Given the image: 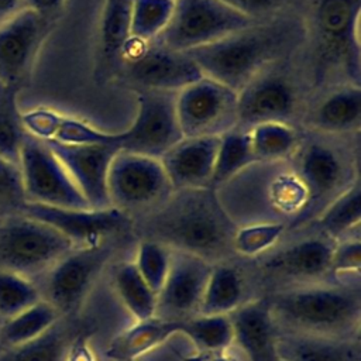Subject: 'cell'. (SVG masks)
Instances as JSON below:
<instances>
[{"instance_id":"6da1fadb","label":"cell","mask_w":361,"mask_h":361,"mask_svg":"<svg viewBox=\"0 0 361 361\" xmlns=\"http://www.w3.org/2000/svg\"><path fill=\"white\" fill-rule=\"evenodd\" d=\"M235 228L213 189L175 190L158 207L133 220L135 240H154L210 264L237 258Z\"/></svg>"},{"instance_id":"7a4b0ae2","label":"cell","mask_w":361,"mask_h":361,"mask_svg":"<svg viewBox=\"0 0 361 361\" xmlns=\"http://www.w3.org/2000/svg\"><path fill=\"white\" fill-rule=\"evenodd\" d=\"M269 310L281 331L333 337L361 336V281H326L269 296Z\"/></svg>"},{"instance_id":"3957f363","label":"cell","mask_w":361,"mask_h":361,"mask_svg":"<svg viewBox=\"0 0 361 361\" xmlns=\"http://www.w3.org/2000/svg\"><path fill=\"white\" fill-rule=\"evenodd\" d=\"M334 241L312 228L288 231L269 251L243 259L255 298L331 281L330 261Z\"/></svg>"},{"instance_id":"277c9868","label":"cell","mask_w":361,"mask_h":361,"mask_svg":"<svg viewBox=\"0 0 361 361\" xmlns=\"http://www.w3.org/2000/svg\"><path fill=\"white\" fill-rule=\"evenodd\" d=\"M290 39L289 25L257 23L186 54L196 62L203 76L238 93L257 73L276 62Z\"/></svg>"},{"instance_id":"5b68a950","label":"cell","mask_w":361,"mask_h":361,"mask_svg":"<svg viewBox=\"0 0 361 361\" xmlns=\"http://www.w3.org/2000/svg\"><path fill=\"white\" fill-rule=\"evenodd\" d=\"M361 0H313L309 14L316 82L360 85Z\"/></svg>"},{"instance_id":"8992f818","label":"cell","mask_w":361,"mask_h":361,"mask_svg":"<svg viewBox=\"0 0 361 361\" xmlns=\"http://www.w3.org/2000/svg\"><path fill=\"white\" fill-rule=\"evenodd\" d=\"M128 240H114L92 247H73L34 283L41 299L61 316H76L106 278L110 264L123 257Z\"/></svg>"},{"instance_id":"52a82bcc","label":"cell","mask_w":361,"mask_h":361,"mask_svg":"<svg viewBox=\"0 0 361 361\" xmlns=\"http://www.w3.org/2000/svg\"><path fill=\"white\" fill-rule=\"evenodd\" d=\"M73 248L49 224L23 213L0 217V268L35 281Z\"/></svg>"},{"instance_id":"ba28073f","label":"cell","mask_w":361,"mask_h":361,"mask_svg":"<svg viewBox=\"0 0 361 361\" xmlns=\"http://www.w3.org/2000/svg\"><path fill=\"white\" fill-rule=\"evenodd\" d=\"M107 192L111 207L135 220L164 203L173 189L158 158L118 149L109 168Z\"/></svg>"},{"instance_id":"9c48e42d","label":"cell","mask_w":361,"mask_h":361,"mask_svg":"<svg viewBox=\"0 0 361 361\" xmlns=\"http://www.w3.org/2000/svg\"><path fill=\"white\" fill-rule=\"evenodd\" d=\"M257 23L220 0H175L172 17L158 41L169 49L189 52Z\"/></svg>"},{"instance_id":"30bf717a","label":"cell","mask_w":361,"mask_h":361,"mask_svg":"<svg viewBox=\"0 0 361 361\" xmlns=\"http://www.w3.org/2000/svg\"><path fill=\"white\" fill-rule=\"evenodd\" d=\"M298 178L307 192V207L293 230L306 227L323 207L347 189L357 178H353V164L333 144L323 140L300 141L290 158Z\"/></svg>"},{"instance_id":"8fae6325","label":"cell","mask_w":361,"mask_h":361,"mask_svg":"<svg viewBox=\"0 0 361 361\" xmlns=\"http://www.w3.org/2000/svg\"><path fill=\"white\" fill-rule=\"evenodd\" d=\"M18 166L27 202L63 209H90L47 142L28 133L21 145Z\"/></svg>"},{"instance_id":"7c38bea8","label":"cell","mask_w":361,"mask_h":361,"mask_svg":"<svg viewBox=\"0 0 361 361\" xmlns=\"http://www.w3.org/2000/svg\"><path fill=\"white\" fill-rule=\"evenodd\" d=\"M18 213L44 221L65 235L73 247H92L134 238L133 220L116 207L63 209L25 202Z\"/></svg>"},{"instance_id":"4fadbf2b","label":"cell","mask_w":361,"mask_h":361,"mask_svg":"<svg viewBox=\"0 0 361 361\" xmlns=\"http://www.w3.org/2000/svg\"><path fill=\"white\" fill-rule=\"evenodd\" d=\"M175 110L183 137L221 135L237 127V92L202 76L175 93Z\"/></svg>"},{"instance_id":"5bb4252c","label":"cell","mask_w":361,"mask_h":361,"mask_svg":"<svg viewBox=\"0 0 361 361\" xmlns=\"http://www.w3.org/2000/svg\"><path fill=\"white\" fill-rule=\"evenodd\" d=\"M120 58L128 78L140 85V90L176 93L203 76L196 62L186 54L169 49L158 39L138 41L130 38Z\"/></svg>"},{"instance_id":"9a60e30c","label":"cell","mask_w":361,"mask_h":361,"mask_svg":"<svg viewBox=\"0 0 361 361\" xmlns=\"http://www.w3.org/2000/svg\"><path fill=\"white\" fill-rule=\"evenodd\" d=\"M118 134L120 149L159 159L183 138L175 110V94L140 90L137 117Z\"/></svg>"},{"instance_id":"2e32d148","label":"cell","mask_w":361,"mask_h":361,"mask_svg":"<svg viewBox=\"0 0 361 361\" xmlns=\"http://www.w3.org/2000/svg\"><path fill=\"white\" fill-rule=\"evenodd\" d=\"M298 103L293 80L271 63L237 93V127L250 128L267 121L288 123Z\"/></svg>"},{"instance_id":"e0dca14e","label":"cell","mask_w":361,"mask_h":361,"mask_svg":"<svg viewBox=\"0 0 361 361\" xmlns=\"http://www.w3.org/2000/svg\"><path fill=\"white\" fill-rule=\"evenodd\" d=\"M52 28L51 16L23 7L0 24V82L20 87L31 72L41 44Z\"/></svg>"},{"instance_id":"ac0fdd59","label":"cell","mask_w":361,"mask_h":361,"mask_svg":"<svg viewBox=\"0 0 361 361\" xmlns=\"http://www.w3.org/2000/svg\"><path fill=\"white\" fill-rule=\"evenodd\" d=\"M212 265L200 257L173 251L169 274L157 295L155 317L183 323L196 316Z\"/></svg>"},{"instance_id":"d6986e66","label":"cell","mask_w":361,"mask_h":361,"mask_svg":"<svg viewBox=\"0 0 361 361\" xmlns=\"http://www.w3.org/2000/svg\"><path fill=\"white\" fill-rule=\"evenodd\" d=\"M65 166L90 209L111 207L107 173L118 147L110 144L69 145L44 141Z\"/></svg>"},{"instance_id":"ffe728a7","label":"cell","mask_w":361,"mask_h":361,"mask_svg":"<svg viewBox=\"0 0 361 361\" xmlns=\"http://www.w3.org/2000/svg\"><path fill=\"white\" fill-rule=\"evenodd\" d=\"M219 142L220 135L183 137L159 158L173 192L212 189Z\"/></svg>"},{"instance_id":"44dd1931","label":"cell","mask_w":361,"mask_h":361,"mask_svg":"<svg viewBox=\"0 0 361 361\" xmlns=\"http://www.w3.org/2000/svg\"><path fill=\"white\" fill-rule=\"evenodd\" d=\"M100 330L90 313L82 310L76 316H62L41 336L7 348H0V361H68L75 341L82 334Z\"/></svg>"},{"instance_id":"7402d4cb","label":"cell","mask_w":361,"mask_h":361,"mask_svg":"<svg viewBox=\"0 0 361 361\" xmlns=\"http://www.w3.org/2000/svg\"><path fill=\"white\" fill-rule=\"evenodd\" d=\"M228 316L233 326V345L247 361H276V326L267 298H254Z\"/></svg>"},{"instance_id":"603a6c76","label":"cell","mask_w":361,"mask_h":361,"mask_svg":"<svg viewBox=\"0 0 361 361\" xmlns=\"http://www.w3.org/2000/svg\"><path fill=\"white\" fill-rule=\"evenodd\" d=\"M254 298L244 261H221L212 265L197 314H230Z\"/></svg>"},{"instance_id":"cb8c5ba5","label":"cell","mask_w":361,"mask_h":361,"mask_svg":"<svg viewBox=\"0 0 361 361\" xmlns=\"http://www.w3.org/2000/svg\"><path fill=\"white\" fill-rule=\"evenodd\" d=\"M275 353L283 361H361V336L333 337L276 330Z\"/></svg>"},{"instance_id":"d4e9b609","label":"cell","mask_w":361,"mask_h":361,"mask_svg":"<svg viewBox=\"0 0 361 361\" xmlns=\"http://www.w3.org/2000/svg\"><path fill=\"white\" fill-rule=\"evenodd\" d=\"M21 120L25 131L41 141H55L69 145L110 144L118 147V133L97 130L82 120L62 116L49 109L39 107L21 113Z\"/></svg>"},{"instance_id":"484cf974","label":"cell","mask_w":361,"mask_h":361,"mask_svg":"<svg viewBox=\"0 0 361 361\" xmlns=\"http://www.w3.org/2000/svg\"><path fill=\"white\" fill-rule=\"evenodd\" d=\"M309 126L326 135L350 134L361 124V86L340 83L331 87L310 110Z\"/></svg>"},{"instance_id":"4316f807","label":"cell","mask_w":361,"mask_h":361,"mask_svg":"<svg viewBox=\"0 0 361 361\" xmlns=\"http://www.w3.org/2000/svg\"><path fill=\"white\" fill-rule=\"evenodd\" d=\"M106 282L131 322L155 317L157 293L142 279L131 255H123L110 264L106 272Z\"/></svg>"},{"instance_id":"83f0119b","label":"cell","mask_w":361,"mask_h":361,"mask_svg":"<svg viewBox=\"0 0 361 361\" xmlns=\"http://www.w3.org/2000/svg\"><path fill=\"white\" fill-rule=\"evenodd\" d=\"M179 330L180 323L166 322L158 317L130 322L106 343L103 357L107 361H134Z\"/></svg>"},{"instance_id":"f1b7e54d","label":"cell","mask_w":361,"mask_h":361,"mask_svg":"<svg viewBox=\"0 0 361 361\" xmlns=\"http://www.w3.org/2000/svg\"><path fill=\"white\" fill-rule=\"evenodd\" d=\"M361 224L360 178L330 200L323 210L303 228H312L333 241L358 235Z\"/></svg>"},{"instance_id":"f546056e","label":"cell","mask_w":361,"mask_h":361,"mask_svg":"<svg viewBox=\"0 0 361 361\" xmlns=\"http://www.w3.org/2000/svg\"><path fill=\"white\" fill-rule=\"evenodd\" d=\"M62 316L45 300H38L20 313L0 322V348L27 343L54 326Z\"/></svg>"},{"instance_id":"4dcf8cb0","label":"cell","mask_w":361,"mask_h":361,"mask_svg":"<svg viewBox=\"0 0 361 361\" xmlns=\"http://www.w3.org/2000/svg\"><path fill=\"white\" fill-rule=\"evenodd\" d=\"M247 130L255 162L289 161L300 142L289 123L267 121Z\"/></svg>"},{"instance_id":"1f68e13d","label":"cell","mask_w":361,"mask_h":361,"mask_svg":"<svg viewBox=\"0 0 361 361\" xmlns=\"http://www.w3.org/2000/svg\"><path fill=\"white\" fill-rule=\"evenodd\" d=\"M252 162H255V158L247 128L235 127L221 134L212 178V189L227 182Z\"/></svg>"},{"instance_id":"d6a6232c","label":"cell","mask_w":361,"mask_h":361,"mask_svg":"<svg viewBox=\"0 0 361 361\" xmlns=\"http://www.w3.org/2000/svg\"><path fill=\"white\" fill-rule=\"evenodd\" d=\"M179 331L202 354L226 350L233 345L234 340L228 314H196L180 323Z\"/></svg>"},{"instance_id":"836d02e7","label":"cell","mask_w":361,"mask_h":361,"mask_svg":"<svg viewBox=\"0 0 361 361\" xmlns=\"http://www.w3.org/2000/svg\"><path fill=\"white\" fill-rule=\"evenodd\" d=\"M20 87L0 82V157L18 164L20 151L27 131L18 109Z\"/></svg>"},{"instance_id":"e575fe53","label":"cell","mask_w":361,"mask_h":361,"mask_svg":"<svg viewBox=\"0 0 361 361\" xmlns=\"http://www.w3.org/2000/svg\"><path fill=\"white\" fill-rule=\"evenodd\" d=\"M288 233V224L265 221L237 226L233 237L234 255L240 259H254L274 248Z\"/></svg>"},{"instance_id":"d590c367","label":"cell","mask_w":361,"mask_h":361,"mask_svg":"<svg viewBox=\"0 0 361 361\" xmlns=\"http://www.w3.org/2000/svg\"><path fill=\"white\" fill-rule=\"evenodd\" d=\"M175 8V0H133L130 38L155 41L166 28Z\"/></svg>"},{"instance_id":"8d00e7d4","label":"cell","mask_w":361,"mask_h":361,"mask_svg":"<svg viewBox=\"0 0 361 361\" xmlns=\"http://www.w3.org/2000/svg\"><path fill=\"white\" fill-rule=\"evenodd\" d=\"M172 255L173 250L158 241L144 238L135 241L131 259L142 279L157 295L169 274Z\"/></svg>"},{"instance_id":"74e56055","label":"cell","mask_w":361,"mask_h":361,"mask_svg":"<svg viewBox=\"0 0 361 361\" xmlns=\"http://www.w3.org/2000/svg\"><path fill=\"white\" fill-rule=\"evenodd\" d=\"M133 0H106L102 17V42L106 54L120 56L130 39Z\"/></svg>"},{"instance_id":"f35d334b","label":"cell","mask_w":361,"mask_h":361,"mask_svg":"<svg viewBox=\"0 0 361 361\" xmlns=\"http://www.w3.org/2000/svg\"><path fill=\"white\" fill-rule=\"evenodd\" d=\"M41 300L34 281L0 268V320L8 319Z\"/></svg>"},{"instance_id":"ab89813d","label":"cell","mask_w":361,"mask_h":361,"mask_svg":"<svg viewBox=\"0 0 361 361\" xmlns=\"http://www.w3.org/2000/svg\"><path fill=\"white\" fill-rule=\"evenodd\" d=\"M331 278L338 282L361 281V235H351L334 241L331 261Z\"/></svg>"},{"instance_id":"60d3db41","label":"cell","mask_w":361,"mask_h":361,"mask_svg":"<svg viewBox=\"0 0 361 361\" xmlns=\"http://www.w3.org/2000/svg\"><path fill=\"white\" fill-rule=\"evenodd\" d=\"M25 202L18 164H13L0 157V217L18 213Z\"/></svg>"},{"instance_id":"b9f144b4","label":"cell","mask_w":361,"mask_h":361,"mask_svg":"<svg viewBox=\"0 0 361 361\" xmlns=\"http://www.w3.org/2000/svg\"><path fill=\"white\" fill-rule=\"evenodd\" d=\"M226 6L231 7L233 10L254 18L259 20V17H264L269 13L276 11L286 3V0H220Z\"/></svg>"},{"instance_id":"7bdbcfd3","label":"cell","mask_w":361,"mask_h":361,"mask_svg":"<svg viewBox=\"0 0 361 361\" xmlns=\"http://www.w3.org/2000/svg\"><path fill=\"white\" fill-rule=\"evenodd\" d=\"M188 361H247V360L234 345H231L226 350L216 351V353H207V354L196 353Z\"/></svg>"},{"instance_id":"ee69618b","label":"cell","mask_w":361,"mask_h":361,"mask_svg":"<svg viewBox=\"0 0 361 361\" xmlns=\"http://www.w3.org/2000/svg\"><path fill=\"white\" fill-rule=\"evenodd\" d=\"M63 0H25V7L34 8L42 14L51 16L62 6Z\"/></svg>"},{"instance_id":"f6af8a7d","label":"cell","mask_w":361,"mask_h":361,"mask_svg":"<svg viewBox=\"0 0 361 361\" xmlns=\"http://www.w3.org/2000/svg\"><path fill=\"white\" fill-rule=\"evenodd\" d=\"M25 7V0H0V24Z\"/></svg>"},{"instance_id":"bcb514c9","label":"cell","mask_w":361,"mask_h":361,"mask_svg":"<svg viewBox=\"0 0 361 361\" xmlns=\"http://www.w3.org/2000/svg\"><path fill=\"white\" fill-rule=\"evenodd\" d=\"M116 361H127V360H116Z\"/></svg>"},{"instance_id":"7dc6e473","label":"cell","mask_w":361,"mask_h":361,"mask_svg":"<svg viewBox=\"0 0 361 361\" xmlns=\"http://www.w3.org/2000/svg\"><path fill=\"white\" fill-rule=\"evenodd\" d=\"M276 361H283V360H279V358H276Z\"/></svg>"},{"instance_id":"c3c4849f","label":"cell","mask_w":361,"mask_h":361,"mask_svg":"<svg viewBox=\"0 0 361 361\" xmlns=\"http://www.w3.org/2000/svg\"><path fill=\"white\" fill-rule=\"evenodd\" d=\"M0 322H1V320H0Z\"/></svg>"}]
</instances>
